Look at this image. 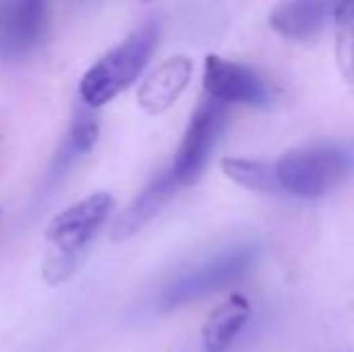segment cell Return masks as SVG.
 Listing matches in <instances>:
<instances>
[{
	"label": "cell",
	"mask_w": 354,
	"mask_h": 352,
	"mask_svg": "<svg viewBox=\"0 0 354 352\" xmlns=\"http://www.w3.org/2000/svg\"><path fill=\"white\" fill-rule=\"evenodd\" d=\"M113 196L109 191L89 193L58 212L46 227L48 256L44 263V277L48 285H63L77 272L89 241L106 225L113 212Z\"/></svg>",
	"instance_id": "obj_1"
},
{
	"label": "cell",
	"mask_w": 354,
	"mask_h": 352,
	"mask_svg": "<svg viewBox=\"0 0 354 352\" xmlns=\"http://www.w3.org/2000/svg\"><path fill=\"white\" fill-rule=\"evenodd\" d=\"M159 37H162V19L147 17L121 44L104 53L80 80L77 94L82 106L94 111L126 92L142 75L145 66L157 48Z\"/></svg>",
	"instance_id": "obj_2"
},
{
	"label": "cell",
	"mask_w": 354,
	"mask_h": 352,
	"mask_svg": "<svg viewBox=\"0 0 354 352\" xmlns=\"http://www.w3.org/2000/svg\"><path fill=\"white\" fill-rule=\"evenodd\" d=\"M258 259H261V246L243 244L212 256L205 263L188 268V270L178 272L169 285H164V290L157 297V309L174 311L219 290H227L239 280H243L256 268Z\"/></svg>",
	"instance_id": "obj_3"
},
{
	"label": "cell",
	"mask_w": 354,
	"mask_h": 352,
	"mask_svg": "<svg viewBox=\"0 0 354 352\" xmlns=\"http://www.w3.org/2000/svg\"><path fill=\"white\" fill-rule=\"evenodd\" d=\"M272 167L280 193L313 201L350 174L352 155L335 145H304L284 152Z\"/></svg>",
	"instance_id": "obj_4"
},
{
	"label": "cell",
	"mask_w": 354,
	"mask_h": 352,
	"mask_svg": "<svg viewBox=\"0 0 354 352\" xmlns=\"http://www.w3.org/2000/svg\"><path fill=\"white\" fill-rule=\"evenodd\" d=\"M229 109L212 99H203L193 111L188 128L181 138V145L176 150V157L171 162V174L176 178L178 188L193 186L205 174L207 160H210L212 147L217 145L224 126H227Z\"/></svg>",
	"instance_id": "obj_5"
},
{
	"label": "cell",
	"mask_w": 354,
	"mask_h": 352,
	"mask_svg": "<svg viewBox=\"0 0 354 352\" xmlns=\"http://www.w3.org/2000/svg\"><path fill=\"white\" fill-rule=\"evenodd\" d=\"M203 89L207 99L232 106V104H246V106H270L275 102V87L266 75L253 71L251 66L229 61L222 56L205 58L203 68Z\"/></svg>",
	"instance_id": "obj_6"
},
{
	"label": "cell",
	"mask_w": 354,
	"mask_h": 352,
	"mask_svg": "<svg viewBox=\"0 0 354 352\" xmlns=\"http://www.w3.org/2000/svg\"><path fill=\"white\" fill-rule=\"evenodd\" d=\"M51 12L44 0H0V61H22L44 44Z\"/></svg>",
	"instance_id": "obj_7"
},
{
	"label": "cell",
	"mask_w": 354,
	"mask_h": 352,
	"mask_svg": "<svg viewBox=\"0 0 354 352\" xmlns=\"http://www.w3.org/2000/svg\"><path fill=\"white\" fill-rule=\"evenodd\" d=\"M193 77V61L188 56H171L159 63L138 87V106L149 116H159L176 104Z\"/></svg>",
	"instance_id": "obj_8"
},
{
	"label": "cell",
	"mask_w": 354,
	"mask_h": 352,
	"mask_svg": "<svg viewBox=\"0 0 354 352\" xmlns=\"http://www.w3.org/2000/svg\"><path fill=\"white\" fill-rule=\"evenodd\" d=\"M178 183L174 178L171 169H164L149 178V183L133 198V203L118 215L111 232V241H126L136 237L142 227H147L154 217L162 212V207L176 196Z\"/></svg>",
	"instance_id": "obj_9"
},
{
	"label": "cell",
	"mask_w": 354,
	"mask_h": 352,
	"mask_svg": "<svg viewBox=\"0 0 354 352\" xmlns=\"http://www.w3.org/2000/svg\"><path fill=\"white\" fill-rule=\"evenodd\" d=\"M97 140H99V118L89 109H80L73 116L71 128L63 136L51 165H48V172L44 176V188L46 191L56 188L68 176V172L97 145Z\"/></svg>",
	"instance_id": "obj_10"
},
{
	"label": "cell",
	"mask_w": 354,
	"mask_h": 352,
	"mask_svg": "<svg viewBox=\"0 0 354 352\" xmlns=\"http://www.w3.org/2000/svg\"><path fill=\"white\" fill-rule=\"evenodd\" d=\"M335 3H311V0H294V3H280L270 10L268 24L280 37L304 41L323 32L328 19H333Z\"/></svg>",
	"instance_id": "obj_11"
},
{
	"label": "cell",
	"mask_w": 354,
	"mask_h": 352,
	"mask_svg": "<svg viewBox=\"0 0 354 352\" xmlns=\"http://www.w3.org/2000/svg\"><path fill=\"white\" fill-rule=\"evenodd\" d=\"M251 314L253 309L248 297L239 295V292L229 295L217 309H212V314L207 316L205 326H203L205 352H227L234 340L239 338V333L246 328Z\"/></svg>",
	"instance_id": "obj_12"
},
{
	"label": "cell",
	"mask_w": 354,
	"mask_h": 352,
	"mask_svg": "<svg viewBox=\"0 0 354 352\" xmlns=\"http://www.w3.org/2000/svg\"><path fill=\"white\" fill-rule=\"evenodd\" d=\"M222 172H224V176L232 178V181L241 188H248V191H256V193L280 196V186H277L272 162L243 160V157H224Z\"/></svg>",
	"instance_id": "obj_13"
},
{
	"label": "cell",
	"mask_w": 354,
	"mask_h": 352,
	"mask_svg": "<svg viewBox=\"0 0 354 352\" xmlns=\"http://www.w3.org/2000/svg\"><path fill=\"white\" fill-rule=\"evenodd\" d=\"M333 22H335L337 32V66H340L345 80L354 85V3L335 5Z\"/></svg>",
	"instance_id": "obj_14"
}]
</instances>
